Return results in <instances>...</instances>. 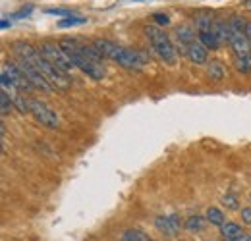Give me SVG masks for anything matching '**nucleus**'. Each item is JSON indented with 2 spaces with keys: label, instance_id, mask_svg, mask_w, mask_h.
I'll list each match as a JSON object with an SVG mask.
<instances>
[{
  "label": "nucleus",
  "instance_id": "obj_7",
  "mask_svg": "<svg viewBox=\"0 0 251 241\" xmlns=\"http://www.w3.org/2000/svg\"><path fill=\"white\" fill-rule=\"evenodd\" d=\"M16 64L20 66V70L25 73V77L29 79V83H31L35 89H39V91H43V93H50L52 91V85L45 79V75L33 66L31 62H27L25 58H20V56H16Z\"/></svg>",
  "mask_w": 251,
  "mask_h": 241
},
{
  "label": "nucleus",
  "instance_id": "obj_13",
  "mask_svg": "<svg viewBox=\"0 0 251 241\" xmlns=\"http://www.w3.org/2000/svg\"><path fill=\"white\" fill-rule=\"evenodd\" d=\"M220 234H222V238L226 241L236 240V238L242 236V228H240V224H236V222H226L224 226H220Z\"/></svg>",
  "mask_w": 251,
  "mask_h": 241
},
{
  "label": "nucleus",
  "instance_id": "obj_12",
  "mask_svg": "<svg viewBox=\"0 0 251 241\" xmlns=\"http://www.w3.org/2000/svg\"><path fill=\"white\" fill-rule=\"evenodd\" d=\"M199 41H201V43H203L207 48H211V50H217V48L220 47V43H222L215 29L199 31Z\"/></svg>",
  "mask_w": 251,
  "mask_h": 241
},
{
  "label": "nucleus",
  "instance_id": "obj_15",
  "mask_svg": "<svg viewBox=\"0 0 251 241\" xmlns=\"http://www.w3.org/2000/svg\"><path fill=\"white\" fill-rule=\"evenodd\" d=\"M207 75L213 79V81H222L224 79V68L219 60H213L207 68Z\"/></svg>",
  "mask_w": 251,
  "mask_h": 241
},
{
  "label": "nucleus",
  "instance_id": "obj_8",
  "mask_svg": "<svg viewBox=\"0 0 251 241\" xmlns=\"http://www.w3.org/2000/svg\"><path fill=\"white\" fill-rule=\"evenodd\" d=\"M2 73L16 85V89H20L22 93L24 91H31L35 89L31 83H29V79L25 77V73L20 70V66L18 64H10V62H6L4 66H2Z\"/></svg>",
  "mask_w": 251,
  "mask_h": 241
},
{
  "label": "nucleus",
  "instance_id": "obj_10",
  "mask_svg": "<svg viewBox=\"0 0 251 241\" xmlns=\"http://www.w3.org/2000/svg\"><path fill=\"white\" fill-rule=\"evenodd\" d=\"M230 47H232V50H234V54H236V58H250L251 56V47H250V39H248V35L246 33H236V31H232V35H230Z\"/></svg>",
  "mask_w": 251,
  "mask_h": 241
},
{
  "label": "nucleus",
  "instance_id": "obj_18",
  "mask_svg": "<svg viewBox=\"0 0 251 241\" xmlns=\"http://www.w3.org/2000/svg\"><path fill=\"white\" fill-rule=\"evenodd\" d=\"M176 35H178V39H180V43L188 48V45H191L193 41H195V35H193V31H189L188 27H178L176 29Z\"/></svg>",
  "mask_w": 251,
  "mask_h": 241
},
{
  "label": "nucleus",
  "instance_id": "obj_30",
  "mask_svg": "<svg viewBox=\"0 0 251 241\" xmlns=\"http://www.w3.org/2000/svg\"><path fill=\"white\" fill-rule=\"evenodd\" d=\"M180 241H186V240H180Z\"/></svg>",
  "mask_w": 251,
  "mask_h": 241
},
{
  "label": "nucleus",
  "instance_id": "obj_6",
  "mask_svg": "<svg viewBox=\"0 0 251 241\" xmlns=\"http://www.w3.org/2000/svg\"><path fill=\"white\" fill-rule=\"evenodd\" d=\"M29 112L33 114V118L39 121L41 125H45V127L56 129L60 125V118L56 116V112L50 110V106H47L41 100H35V98L29 100Z\"/></svg>",
  "mask_w": 251,
  "mask_h": 241
},
{
  "label": "nucleus",
  "instance_id": "obj_11",
  "mask_svg": "<svg viewBox=\"0 0 251 241\" xmlns=\"http://www.w3.org/2000/svg\"><path fill=\"white\" fill-rule=\"evenodd\" d=\"M186 54H188V58L191 64L203 66V64L207 62V47H205L201 41H193L191 45H188Z\"/></svg>",
  "mask_w": 251,
  "mask_h": 241
},
{
  "label": "nucleus",
  "instance_id": "obj_21",
  "mask_svg": "<svg viewBox=\"0 0 251 241\" xmlns=\"http://www.w3.org/2000/svg\"><path fill=\"white\" fill-rule=\"evenodd\" d=\"M230 27H232V31H236V33H246L248 22L236 16V18H232V22H230Z\"/></svg>",
  "mask_w": 251,
  "mask_h": 241
},
{
  "label": "nucleus",
  "instance_id": "obj_28",
  "mask_svg": "<svg viewBox=\"0 0 251 241\" xmlns=\"http://www.w3.org/2000/svg\"><path fill=\"white\" fill-rule=\"evenodd\" d=\"M10 25V22H6V20H2V29H6Z\"/></svg>",
  "mask_w": 251,
  "mask_h": 241
},
{
  "label": "nucleus",
  "instance_id": "obj_25",
  "mask_svg": "<svg viewBox=\"0 0 251 241\" xmlns=\"http://www.w3.org/2000/svg\"><path fill=\"white\" fill-rule=\"evenodd\" d=\"M155 20H157V24H160V25H166L170 20L164 16V14H155Z\"/></svg>",
  "mask_w": 251,
  "mask_h": 241
},
{
  "label": "nucleus",
  "instance_id": "obj_14",
  "mask_svg": "<svg viewBox=\"0 0 251 241\" xmlns=\"http://www.w3.org/2000/svg\"><path fill=\"white\" fill-rule=\"evenodd\" d=\"M205 216H207V220H209L211 224H215V226H224V224H226V216H224V212L220 211V209H217V207L207 209Z\"/></svg>",
  "mask_w": 251,
  "mask_h": 241
},
{
  "label": "nucleus",
  "instance_id": "obj_27",
  "mask_svg": "<svg viewBox=\"0 0 251 241\" xmlns=\"http://www.w3.org/2000/svg\"><path fill=\"white\" fill-rule=\"evenodd\" d=\"M246 35H248V39L251 41V22H248V27H246Z\"/></svg>",
  "mask_w": 251,
  "mask_h": 241
},
{
  "label": "nucleus",
  "instance_id": "obj_4",
  "mask_svg": "<svg viewBox=\"0 0 251 241\" xmlns=\"http://www.w3.org/2000/svg\"><path fill=\"white\" fill-rule=\"evenodd\" d=\"M145 35H147V39H149L153 50L158 54V58L172 66V64L176 62V50H174V45L170 43L168 35H166L164 31H160L158 27H155V25L147 27V29H145Z\"/></svg>",
  "mask_w": 251,
  "mask_h": 241
},
{
  "label": "nucleus",
  "instance_id": "obj_2",
  "mask_svg": "<svg viewBox=\"0 0 251 241\" xmlns=\"http://www.w3.org/2000/svg\"><path fill=\"white\" fill-rule=\"evenodd\" d=\"M14 54L20 56V58H25L27 62H31L33 66L45 75V79L52 85V89H58V91H66L70 87V79H68V73H64L62 70H58L54 64L47 60L39 50H35L31 45L27 43H14Z\"/></svg>",
  "mask_w": 251,
  "mask_h": 241
},
{
  "label": "nucleus",
  "instance_id": "obj_3",
  "mask_svg": "<svg viewBox=\"0 0 251 241\" xmlns=\"http://www.w3.org/2000/svg\"><path fill=\"white\" fill-rule=\"evenodd\" d=\"M93 47L108 60H114L116 64H120L126 70H141L143 68V56L135 50H129L126 47H120L108 39H95Z\"/></svg>",
  "mask_w": 251,
  "mask_h": 241
},
{
  "label": "nucleus",
  "instance_id": "obj_26",
  "mask_svg": "<svg viewBox=\"0 0 251 241\" xmlns=\"http://www.w3.org/2000/svg\"><path fill=\"white\" fill-rule=\"evenodd\" d=\"M230 241H251V236H250V234H242L240 238H236V240H230Z\"/></svg>",
  "mask_w": 251,
  "mask_h": 241
},
{
  "label": "nucleus",
  "instance_id": "obj_20",
  "mask_svg": "<svg viewBox=\"0 0 251 241\" xmlns=\"http://www.w3.org/2000/svg\"><path fill=\"white\" fill-rule=\"evenodd\" d=\"M0 110H2V116H6L10 110H12V106H14V100L10 98V95L6 93V91L2 89V93H0Z\"/></svg>",
  "mask_w": 251,
  "mask_h": 241
},
{
  "label": "nucleus",
  "instance_id": "obj_23",
  "mask_svg": "<svg viewBox=\"0 0 251 241\" xmlns=\"http://www.w3.org/2000/svg\"><path fill=\"white\" fill-rule=\"evenodd\" d=\"M45 14H54V16H74L70 10H64V8H47Z\"/></svg>",
  "mask_w": 251,
  "mask_h": 241
},
{
  "label": "nucleus",
  "instance_id": "obj_5",
  "mask_svg": "<svg viewBox=\"0 0 251 241\" xmlns=\"http://www.w3.org/2000/svg\"><path fill=\"white\" fill-rule=\"evenodd\" d=\"M50 64H54L58 70H62L64 73H72V70L75 68L74 62L70 60V56L64 52V48L56 43H43L41 50H39Z\"/></svg>",
  "mask_w": 251,
  "mask_h": 241
},
{
  "label": "nucleus",
  "instance_id": "obj_9",
  "mask_svg": "<svg viewBox=\"0 0 251 241\" xmlns=\"http://www.w3.org/2000/svg\"><path fill=\"white\" fill-rule=\"evenodd\" d=\"M155 228H157L162 236H166V238H174V236L180 232V228H182V220H180L178 214L157 216V220H155Z\"/></svg>",
  "mask_w": 251,
  "mask_h": 241
},
{
  "label": "nucleus",
  "instance_id": "obj_24",
  "mask_svg": "<svg viewBox=\"0 0 251 241\" xmlns=\"http://www.w3.org/2000/svg\"><path fill=\"white\" fill-rule=\"evenodd\" d=\"M242 220H244V224L251 226V207H246V209H242Z\"/></svg>",
  "mask_w": 251,
  "mask_h": 241
},
{
  "label": "nucleus",
  "instance_id": "obj_22",
  "mask_svg": "<svg viewBox=\"0 0 251 241\" xmlns=\"http://www.w3.org/2000/svg\"><path fill=\"white\" fill-rule=\"evenodd\" d=\"M222 205H224V207H228V209H232V211H236V209L240 207V205H238V199H236L234 195H224Z\"/></svg>",
  "mask_w": 251,
  "mask_h": 241
},
{
  "label": "nucleus",
  "instance_id": "obj_1",
  "mask_svg": "<svg viewBox=\"0 0 251 241\" xmlns=\"http://www.w3.org/2000/svg\"><path fill=\"white\" fill-rule=\"evenodd\" d=\"M58 45L70 56V60L74 62V66L77 70H81L87 77H91L95 81L104 79V66H102L104 56L95 48L93 45H83L75 39H62Z\"/></svg>",
  "mask_w": 251,
  "mask_h": 241
},
{
  "label": "nucleus",
  "instance_id": "obj_16",
  "mask_svg": "<svg viewBox=\"0 0 251 241\" xmlns=\"http://www.w3.org/2000/svg\"><path fill=\"white\" fill-rule=\"evenodd\" d=\"M184 228L188 230L189 234H199V232L203 230V218L197 216V214L189 216L188 220H186V224H184Z\"/></svg>",
  "mask_w": 251,
  "mask_h": 241
},
{
  "label": "nucleus",
  "instance_id": "obj_29",
  "mask_svg": "<svg viewBox=\"0 0 251 241\" xmlns=\"http://www.w3.org/2000/svg\"><path fill=\"white\" fill-rule=\"evenodd\" d=\"M244 6H246V8H251V0H248V2H244Z\"/></svg>",
  "mask_w": 251,
  "mask_h": 241
},
{
  "label": "nucleus",
  "instance_id": "obj_19",
  "mask_svg": "<svg viewBox=\"0 0 251 241\" xmlns=\"http://www.w3.org/2000/svg\"><path fill=\"white\" fill-rule=\"evenodd\" d=\"M87 20L85 18H75V16H68V18H64L58 22V27H75V25H83Z\"/></svg>",
  "mask_w": 251,
  "mask_h": 241
},
{
  "label": "nucleus",
  "instance_id": "obj_31",
  "mask_svg": "<svg viewBox=\"0 0 251 241\" xmlns=\"http://www.w3.org/2000/svg\"><path fill=\"white\" fill-rule=\"evenodd\" d=\"M151 241H153V240H151Z\"/></svg>",
  "mask_w": 251,
  "mask_h": 241
},
{
  "label": "nucleus",
  "instance_id": "obj_17",
  "mask_svg": "<svg viewBox=\"0 0 251 241\" xmlns=\"http://www.w3.org/2000/svg\"><path fill=\"white\" fill-rule=\"evenodd\" d=\"M122 241H151V240L141 230H126L124 234H122Z\"/></svg>",
  "mask_w": 251,
  "mask_h": 241
}]
</instances>
